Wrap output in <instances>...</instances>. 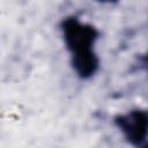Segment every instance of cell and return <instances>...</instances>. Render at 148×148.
I'll return each mask as SVG.
<instances>
[{
    "mask_svg": "<svg viewBox=\"0 0 148 148\" xmlns=\"http://www.w3.org/2000/svg\"><path fill=\"white\" fill-rule=\"evenodd\" d=\"M141 61H142V65H143V67L148 71V52L142 57V59H141Z\"/></svg>",
    "mask_w": 148,
    "mask_h": 148,
    "instance_id": "3",
    "label": "cell"
},
{
    "mask_svg": "<svg viewBox=\"0 0 148 148\" xmlns=\"http://www.w3.org/2000/svg\"><path fill=\"white\" fill-rule=\"evenodd\" d=\"M113 123L128 143L135 147L146 146L148 140V110L133 109L117 114Z\"/></svg>",
    "mask_w": 148,
    "mask_h": 148,
    "instance_id": "2",
    "label": "cell"
},
{
    "mask_svg": "<svg viewBox=\"0 0 148 148\" xmlns=\"http://www.w3.org/2000/svg\"><path fill=\"white\" fill-rule=\"evenodd\" d=\"M97 2H102V3H116L118 2L119 0H95Z\"/></svg>",
    "mask_w": 148,
    "mask_h": 148,
    "instance_id": "4",
    "label": "cell"
},
{
    "mask_svg": "<svg viewBox=\"0 0 148 148\" xmlns=\"http://www.w3.org/2000/svg\"><path fill=\"white\" fill-rule=\"evenodd\" d=\"M60 31L67 51L71 54V65L77 77L91 79L99 69V58L95 45L99 38L98 29L91 23L81 21L77 16L64 17Z\"/></svg>",
    "mask_w": 148,
    "mask_h": 148,
    "instance_id": "1",
    "label": "cell"
}]
</instances>
